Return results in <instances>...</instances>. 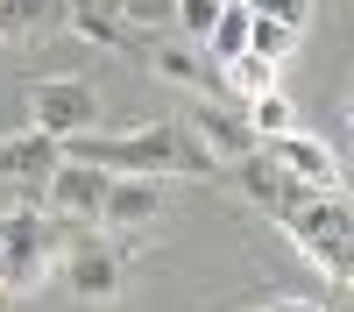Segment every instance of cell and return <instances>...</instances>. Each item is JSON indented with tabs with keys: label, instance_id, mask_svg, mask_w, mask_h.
Listing matches in <instances>:
<instances>
[{
	"label": "cell",
	"instance_id": "cell-1",
	"mask_svg": "<svg viewBox=\"0 0 354 312\" xmlns=\"http://www.w3.org/2000/svg\"><path fill=\"white\" fill-rule=\"evenodd\" d=\"M270 220H277L333 284L354 277V206H347V192H319V185L283 178L277 199H270Z\"/></svg>",
	"mask_w": 354,
	"mask_h": 312
},
{
	"label": "cell",
	"instance_id": "cell-2",
	"mask_svg": "<svg viewBox=\"0 0 354 312\" xmlns=\"http://www.w3.org/2000/svg\"><path fill=\"white\" fill-rule=\"evenodd\" d=\"M28 128H43V135L100 128V93L85 78H43L36 93H28Z\"/></svg>",
	"mask_w": 354,
	"mask_h": 312
},
{
	"label": "cell",
	"instance_id": "cell-3",
	"mask_svg": "<svg viewBox=\"0 0 354 312\" xmlns=\"http://www.w3.org/2000/svg\"><path fill=\"white\" fill-rule=\"evenodd\" d=\"M100 199H106V170L100 163H78V156H57V170L43 178V206L71 227H100Z\"/></svg>",
	"mask_w": 354,
	"mask_h": 312
},
{
	"label": "cell",
	"instance_id": "cell-4",
	"mask_svg": "<svg viewBox=\"0 0 354 312\" xmlns=\"http://www.w3.org/2000/svg\"><path fill=\"white\" fill-rule=\"evenodd\" d=\"M262 156H270L283 178H298V185H319V192H340V156H333V142H319L305 128H283L262 142Z\"/></svg>",
	"mask_w": 354,
	"mask_h": 312
},
{
	"label": "cell",
	"instance_id": "cell-5",
	"mask_svg": "<svg viewBox=\"0 0 354 312\" xmlns=\"http://www.w3.org/2000/svg\"><path fill=\"white\" fill-rule=\"evenodd\" d=\"M163 213V178L149 170H121V178H106V199H100V227H149Z\"/></svg>",
	"mask_w": 354,
	"mask_h": 312
},
{
	"label": "cell",
	"instance_id": "cell-6",
	"mask_svg": "<svg viewBox=\"0 0 354 312\" xmlns=\"http://www.w3.org/2000/svg\"><path fill=\"white\" fill-rule=\"evenodd\" d=\"M185 128L220 156V170H227L234 156H248V149H255V135H248V121H241V107H220V100H192V107H185Z\"/></svg>",
	"mask_w": 354,
	"mask_h": 312
},
{
	"label": "cell",
	"instance_id": "cell-7",
	"mask_svg": "<svg viewBox=\"0 0 354 312\" xmlns=\"http://www.w3.org/2000/svg\"><path fill=\"white\" fill-rule=\"evenodd\" d=\"M57 270H64L71 298H85V305H106L113 291H121V255L113 248H78L71 241V255H57Z\"/></svg>",
	"mask_w": 354,
	"mask_h": 312
},
{
	"label": "cell",
	"instance_id": "cell-8",
	"mask_svg": "<svg viewBox=\"0 0 354 312\" xmlns=\"http://www.w3.org/2000/svg\"><path fill=\"white\" fill-rule=\"evenodd\" d=\"M64 28L93 50H128V36H135L121 21V0H64Z\"/></svg>",
	"mask_w": 354,
	"mask_h": 312
},
{
	"label": "cell",
	"instance_id": "cell-9",
	"mask_svg": "<svg viewBox=\"0 0 354 312\" xmlns=\"http://www.w3.org/2000/svg\"><path fill=\"white\" fill-rule=\"evenodd\" d=\"M50 170H57V135L21 128V135H8V142H0V178L36 185V192H43V178H50Z\"/></svg>",
	"mask_w": 354,
	"mask_h": 312
},
{
	"label": "cell",
	"instance_id": "cell-10",
	"mask_svg": "<svg viewBox=\"0 0 354 312\" xmlns=\"http://www.w3.org/2000/svg\"><path fill=\"white\" fill-rule=\"evenodd\" d=\"M64 28V0H0V36L28 43V36H50Z\"/></svg>",
	"mask_w": 354,
	"mask_h": 312
},
{
	"label": "cell",
	"instance_id": "cell-11",
	"mask_svg": "<svg viewBox=\"0 0 354 312\" xmlns=\"http://www.w3.org/2000/svg\"><path fill=\"white\" fill-rule=\"evenodd\" d=\"M241 121H248V135H255V142H270V135H283V128H298V107H290L283 85H270V93L241 100Z\"/></svg>",
	"mask_w": 354,
	"mask_h": 312
},
{
	"label": "cell",
	"instance_id": "cell-12",
	"mask_svg": "<svg viewBox=\"0 0 354 312\" xmlns=\"http://www.w3.org/2000/svg\"><path fill=\"white\" fill-rule=\"evenodd\" d=\"M248 50H255V57H270V64H290V57L305 50V28L270 21V15H255V8H248Z\"/></svg>",
	"mask_w": 354,
	"mask_h": 312
},
{
	"label": "cell",
	"instance_id": "cell-13",
	"mask_svg": "<svg viewBox=\"0 0 354 312\" xmlns=\"http://www.w3.org/2000/svg\"><path fill=\"white\" fill-rule=\"evenodd\" d=\"M227 170H234V178H241V192H248V206H262V213H270V199H277V185H283V170H277L270 156H262V142H255L248 156H234Z\"/></svg>",
	"mask_w": 354,
	"mask_h": 312
},
{
	"label": "cell",
	"instance_id": "cell-14",
	"mask_svg": "<svg viewBox=\"0 0 354 312\" xmlns=\"http://www.w3.org/2000/svg\"><path fill=\"white\" fill-rule=\"evenodd\" d=\"M149 64H156L170 85H198V78H213V64L198 57V43H156V50H149Z\"/></svg>",
	"mask_w": 354,
	"mask_h": 312
},
{
	"label": "cell",
	"instance_id": "cell-15",
	"mask_svg": "<svg viewBox=\"0 0 354 312\" xmlns=\"http://www.w3.org/2000/svg\"><path fill=\"white\" fill-rule=\"evenodd\" d=\"M227 8V0H177V15H170V36H185V43H198L205 28H213V15Z\"/></svg>",
	"mask_w": 354,
	"mask_h": 312
},
{
	"label": "cell",
	"instance_id": "cell-16",
	"mask_svg": "<svg viewBox=\"0 0 354 312\" xmlns=\"http://www.w3.org/2000/svg\"><path fill=\"white\" fill-rule=\"evenodd\" d=\"M170 15H177V0H121V21L149 28V36H170Z\"/></svg>",
	"mask_w": 354,
	"mask_h": 312
},
{
	"label": "cell",
	"instance_id": "cell-17",
	"mask_svg": "<svg viewBox=\"0 0 354 312\" xmlns=\"http://www.w3.org/2000/svg\"><path fill=\"white\" fill-rule=\"evenodd\" d=\"M248 8L270 21H290V28H312V0H248Z\"/></svg>",
	"mask_w": 354,
	"mask_h": 312
},
{
	"label": "cell",
	"instance_id": "cell-18",
	"mask_svg": "<svg viewBox=\"0 0 354 312\" xmlns=\"http://www.w3.org/2000/svg\"><path fill=\"white\" fill-rule=\"evenodd\" d=\"M270 312H333V305H312V298H283V305H270Z\"/></svg>",
	"mask_w": 354,
	"mask_h": 312
},
{
	"label": "cell",
	"instance_id": "cell-19",
	"mask_svg": "<svg viewBox=\"0 0 354 312\" xmlns=\"http://www.w3.org/2000/svg\"><path fill=\"white\" fill-rule=\"evenodd\" d=\"M0 298H8V291H0Z\"/></svg>",
	"mask_w": 354,
	"mask_h": 312
}]
</instances>
